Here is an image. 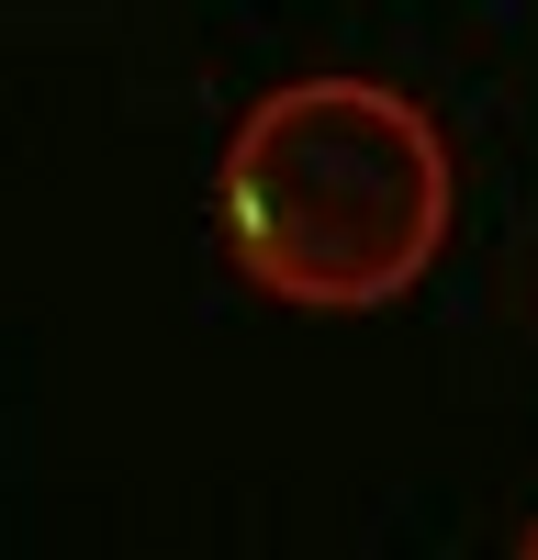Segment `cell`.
Instances as JSON below:
<instances>
[{"label":"cell","mask_w":538,"mask_h":560,"mask_svg":"<svg viewBox=\"0 0 538 560\" xmlns=\"http://www.w3.org/2000/svg\"><path fill=\"white\" fill-rule=\"evenodd\" d=\"M224 247L292 314H371L416 292L448 247L460 213V168L426 102H404L393 79L314 68L258 90L224 135Z\"/></svg>","instance_id":"6da1fadb"},{"label":"cell","mask_w":538,"mask_h":560,"mask_svg":"<svg viewBox=\"0 0 538 560\" xmlns=\"http://www.w3.org/2000/svg\"><path fill=\"white\" fill-rule=\"evenodd\" d=\"M505 560H538V516H527V527H516V549H505Z\"/></svg>","instance_id":"7a4b0ae2"}]
</instances>
